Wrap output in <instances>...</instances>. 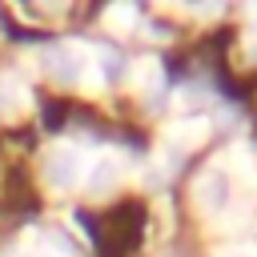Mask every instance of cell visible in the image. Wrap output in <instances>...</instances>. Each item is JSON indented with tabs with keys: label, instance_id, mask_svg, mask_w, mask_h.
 Here are the masks:
<instances>
[{
	"label": "cell",
	"instance_id": "cell-1",
	"mask_svg": "<svg viewBox=\"0 0 257 257\" xmlns=\"http://www.w3.org/2000/svg\"><path fill=\"white\" fill-rule=\"evenodd\" d=\"M44 181L52 189H72L80 181V153L72 145H52L44 153Z\"/></svg>",
	"mask_w": 257,
	"mask_h": 257
},
{
	"label": "cell",
	"instance_id": "cell-2",
	"mask_svg": "<svg viewBox=\"0 0 257 257\" xmlns=\"http://www.w3.org/2000/svg\"><path fill=\"white\" fill-rule=\"evenodd\" d=\"M197 197H201V205H205V209L221 213V209L229 205V177H225L221 169L201 173V181H197Z\"/></svg>",
	"mask_w": 257,
	"mask_h": 257
},
{
	"label": "cell",
	"instance_id": "cell-3",
	"mask_svg": "<svg viewBox=\"0 0 257 257\" xmlns=\"http://www.w3.org/2000/svg\"><path fill=\"white\" fill-rule=\"evenodd\" d=\"M44 60H48V72H52L56 80H64V84H72V80H76L80 60H76V52H72V48L56 44V48H48V52H44Z\"/></svg>",
	"mask_w": 257,
	"mask_h": 257
},
{
	"label": "cell",
	"instance_id": "cell-4",
	"mask_svg": "<svg viewBox=\"0 0 257 257\" xmlns=\"http://www.w3.org/2000/svg\"><path fill=\"white\" fill-rule=\"evenodd\" d=\"M116 177H120V165L112 161V157H100L92 169H88V193H108L112 185H116Z\"/></svg>",
	"mask_w": 257,
	"mask_h": 257
},
{
	"label": "cell",
	"instance_id": "cell-5",
	"mask_svg": "<svg viewBox=\"0 0 257 257\" xmlns=\"http://www.w3.org/2000/svg\"><path fill=\"white\" fill-rule=\"evenodd\" d=\"M124 52L120 48H100V72H104V80H124Z\"/></svg>",
	"mask_w": 257,
	"mask_h": 257
},
{
	"label": "cell",
	"instance_id": "cell-6",
	"mask_svg": "<svg viewBox=\"0 0 257 257\" xmlns=\"http://www.w3.org/2000/svg\"><path fill=\"white\" fill-rule=\"evenodd\" d=\"M12 100H16V88H12L8 80H0V116L12 108Z\"/></svg>",
	"mask_w": 257,
	"mask_h": 257
},
{
	"label": "cell",
	"instance_id": "cell-7",
	"mask_svg": "<svg viewBox=\"0 0 257 257\" xmlns=\"http://www.w3.org/2000/svg\"><path fill=\"white\" fill-rule=\"evenodd\" d=\"M108 20H112V24H128V20H133V8H120V12L112 8V12H108Z\"/></svg>",
	"mask_w": 257,
	"mask_h": 257
}]
</instances>
